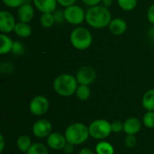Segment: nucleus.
I'll list each match as a JSON object with an SVG mask.
<instances>
[{"label":"nucleus","instance_id":"nucleus-18","mask_svg":"<svg viewBox=\"0 0 154 154\" xmlns=\"http://www.w3.org/2000/svg\"><path fill=\"white\" fill-rule=\"evenodd\" d=\"M142 105L147 111H154V88L146 91L142 99Z\"/></svg>","mask_w":154,"mask_h":154},{"label":"nucleus","instance_id":"nucleus-27","mask_svg":"<svg viewBox=\"0 0 154 154\" xmlns=\"http://www.w3.org/2000/svg\"><path fill=\"white\" fill-rule=\"evenodd\" d=\"M11 53H13V55H14V56L23 55L24 53V46H23V44L19 41H14L13 50H12Z\"/></svg>","mask_w":154,"mask_h":154},{"label":"nucleus","instance_id":"nucleus-34","mask_svg":"<svg viewBox=\"0 0 154 154\" xmlns=\"http://www.w3.org/2000/svg\"><path fill=\"white\" fill-rule=\"evenodd\" d=\"M82 2H83L86 5L91 7V6H95V5H100L101 2H102V0H82Z\"/></svg>","mask_w":154,"mask_h":154},{"label":"nucleus","instance_id":"nucleus-30","mask_svg":"<svg viewBox=\"0 0 154 154\" xmlns=\"http://www.w3.org/2000/svg\"><path fill=\"white\" fill-rule=\"evenodd\" d=\"M125 144L128 148H134L137 144V139L135 135H127L125 140Z\"/></svg>","mask_w":154,"mask_h":154},{"label":"nucleus","instance_id":"nucleus-39","mask_svg":"<svg viewBox=\"0 0 154 154\" xmlns=\"http://www.w3.org/2000/svg\"><path fill=\"white\" fill-rule=\"evenodd\" d=\"M148 36L150 37V39H151L152 41H153L154 42V25L152 27L150 28V30H149V32H148Z\"/></svg>","mask_w":154,"mask_h":154},{"label":"nucleus","instance_id":"nucleus-24","mask_svg":"<svg viewBox=\"0 0 154 154\" xmlns=\"http://www.w3.org/2000/svg\"><path fill=\"white\" fill-rule=\"evenodd\" d=\"M27 154H49V150L48 148L42 144V143H33L31 145L29 148L28 152H26Z\"/></svg>","mask_w":154,"mask_h":154},{"label":"nucleus","instance_id":"nucleus-19","mask_svg":"<svg viewBox=\"0 0 154 154\" xmlns=\"http://www.w3.org/2000/svg\"><path fill=\"white\" fill-rule=\"evenodd\" d=\"M55 19L53 13H43L40 16V24L43 28H51L55 24Z\"/></svg>","mask_w":154,"mask_h":154},{"label":"nucleus","instance_id":"nucleus-21","mask_svg":"<svg viewBox=\"0 0 154 154\" xmlns=\"http://www.w3.org/2000/svg\"><path fill=\"white\" fill-rule=\"evenodd\" d=\"M16 144H17V148L20 152H27L29 148L32 145V142H31V138L28 135H21L18 137L17 141H16Z\"/></svg>","mask_w":154,"mask_h":154},{"label":"nucleus","instance_id":"nucleus-23","mask_svg":"<svg viewBox=\"0 0 154 154\" xmlns=\"http://www.w3.org/2000/svg\"><path fill=\"white\" fill-rule=\"evenodd\" d=\"M118 6L126 12L133 11L138 5V0H116Z\"/></svg>","mask_w":154,"mask_h":154},{"label":"nucleus","instance_id":"nucleus-10","mask_svg":"<svg viewBox=\"0 0 154 154\" xmlns=\"http://www.w3.org/2000/svg\"><path fill=\"white\" fill-rule=\"evenodd\" d=\"M32 131L33 135L37 138H45L52 133V125L50 121L46 119H40L33 124Z\"/></svg>","mask_w":154,"mask_h":154},{"label":"nucleus","instance_id":"nucleus-31","mask_svg":"<svg viewBox=\"0 0 154 154\" xmlns=\"http://www.w3.org/2000/svg\"><path fill=\"white\" fill-rule=\"evenodd\" d=\"M112 132L116 134H120L122 131H124V124L120 121H115L111 124Z\"/></svg>","mask_w":154,"mask_h":154},{"label":"nucleus","instance_id":"nucleus-32","mask_svg":"<svg viewBox=\"0 0 154 154\" xmlns=\"http://www.w3.org/2000/svg\"><path fill=\"white\" fill-rule=\"evenodd\" d=\"M147 19L151 24L154 25V3L149 6L147 10Z\"/></svg>","mask_w":154,"mask_h":154},{"label":"nucleus","instance_id":"nucleus-28","mask_svg":"<svg viewBox=\"0 0 154 154\" xmlns=\"http://www.w3.org/2000/svg\"><path fill=\"white\" fill-rule=\"evenodd\" d=\"M14 65L10 61H3L0 66V70L3 74H9L14 71Z\"/></svg>","mask_w":154,"mask_h":154},{"label":"nucleus","instance_id":"nucleus-4","mask_svg":"<svg viewBox=\"0 0 154 154\" xmlns=\"http://www.w3.org/2000/svg\"><path fill=\"white\" fill-rule=\"evenodd\" d=\"M65 137L68 143L73 145H80L87 142L89 134L88 126L82 123H73L69 125L65 131Z\"/></svg>","mask_w":154,"mask_h":154},{"label":"nucleus","instance_id":"nucleus-26","mask_svg":"<svg viewBox=\"0 0 154 154\" xmlns=\"http://www.w3.org/2000/svg\"><path fill=\"white\" fill-rule=\"evenodd\" d=\"M143 123L147 128H154V111H147L144 114Z\"/></svg>","mask_w":154,"mask_h":154},{"label":"nucleus","instance_id":"nucleus-22","mask_svg":"<svg viewBox=\"0 0 154 154\" xmlns=\"http://www.w3.org/2000/svg\"><path fill=\"white\" fill-rule=\"evenodd\" d=\"M96 153L97 154H114L115 150L111 143L101 141L96 145Z\"/></svg>","mask_w":154,"mask_h":154},{"label":"nucleus","instance_id":"nucleus-5","mask_svg":"<svg viewBox=\"0 0 154 154\" xmlns=\"http://www.w3.org/2000/svg\"><path fill=\"white\" fill-rule=\"evenodd\" d=\"M89 134L97 140H104L112 133L111 123L105 119H97L88 125Z\"/></svg>","mask_w":154,"mask_h":154},{"label":"nucleus","instance_id":"nucleus-1","mask_svg":"<svg viewBox=\"0 0 154 154\" xmlns=\"http://www.w3.org/2000/svg\"><path fill=\"white\" fill-rule=\"evenodd\" d=\"M112 19L109 8L102 5L91 6L86 11V23L94 29L108 27Z\"/></svg>","mask_w":154,"mask_h":154},{"label":"nucleus","instance_id":"nucleus-7","mask_svg":"<svg viewBox=\"0 0 154 154\" xmlns=\"http://www.w3.org/2000/svg\"><path fill=\"white\" fill-rule=\"evenodd\" d=\"M49 108H50V102L48 98L42 95L34 97L29 104L30 112L34 116H44L49 111Z\"/></svg>","mask_w":154,"mask_h":154},{"label":"nucleus","instance_id":"nucleus-11","mask_svg":"<svg viewBox=\"0 0 154 154\" xmlns=\"http://www.w3.org/2000/svg\"><path fill=\"white\" fill-rule=\"evenodd\" d=\"M35 13V7L32 2H26L22 5L19 8H17V19L18 22L23 23H30Z\"/></svg>","mask_w":154,"mask_h":154},{"label":"nucleus","instance_id":"nucleus-13","mask_svg":"<svg viewBox=\"0 0 154 154\" xmlns=\"http://www.w3.org/2000/svg\"><path fill=\"white\" fill-rule=\"evenodd\" d=\"M127 23L125 22V20H124L123 18H113L108 25V30L109 32L116 36H120L123 35L126 30H127Z\"/></svg>","mask_w":154,"mask_h":154},{"label":"nucleus","instance_id":"nucleus-6","mask_svg":"<svg viewBox=\"0 0 154 154\" xmlns=\"http://www.w3.org/2000/svg\"><path fill=\"white\" fill-rule=\"evenodd\" d=\"M65 22L70 25L79 26L86 22V11L78 5H72L64 9Z\"/></svg>","mask_w":154,"mask_h":154},{"label":"nucleus","instance_id":"nucleus-37","mask_svg":"<svg viewBox=\"0 0 154 154\" xmlns=\"http://www.w3.org/2000/svg\"><path fill=\"white\" fill-rule=\"evenodd\" d=\"M79 154H94V152L89 148H84V149L80 150V152H79Z\"/></svg>","mask_w":154,"mask_h":154},{"label":"nucleus","instance_id":"nucleus-17","mask_svg":"<svg viewBox=\"0 0 154 154\" xmlns=\"http://www.w3.org/2000/svg\"><path fill=\"white\" fill-rule=\"evenodd\" d=\"M0 42H1V46H0L1 55H6L12 52L14 41L10 36H8V34L0 33Z\"/></svg>","mask_w":154,"mask_h":154},{"label":"nucleus","instance_id":"nucleus-8","mask_svg":"<svg viewBox=\"0 0 154 154\" xmlns=\"http://www.w3.org/2000/svg\"><path fill=\"white\" fill-rule=\"evenodd\" d=\"M75 77L78 80L79 85L90 86L92 83L95 82L97 79V72L93 67L86 65V66L80 67L78 69Z\"/></svg>","mask_w":154,"mask_h":154},{"label":"nucleus","instance_id":"nucleus-33","mask_svg":"<svg viewBox=\"0 0 154 154\" xmlns=\"http://www.w3.org/2000/svg\"><path fill=\"white\" fill-rule=\"evenodd\" d=\"M58 5L62 7H68L72 5H75L77 0H57Z\"/></svg>","mask_w":154,"mask_h":154},{"label":"nucleus","instance_id":"nucleus-20","mask_svg":"<svg viewBox=\"0 0 154 154\" xmlns=\"http://www.w3.org/2000/svg\"><path fill=\"white\" fill-rule=\"evenodd\" d=\"M75 95L79 100L85 101V100H88L90 97L91 89H90L89 86H88V85H79Z\"/></svg>","mask_w":154,"mask_h":154},{"label":"nucleus","instance_id":"nucleus-2","mask_svg":"<svg viewBox=\"0 0 154 154\" xmlns=\"http://www.w3.org/2000/svg\"><path fill=\"white\" fill-rule=\"evenodd\" d=\"M79 83L75 76L69 73L59 75L53 80V89L60 97H68L76 93Z\"/></svg>","mask_w":154,"mask_h":154},{"label":"nucleus","instance_id":"nucleus-16","mask_svg":"<svg viewBox=\"0 0 154 154\" xmlns=\"http://www.w3.org/2000/svg\"><path fill=\"white\" fill-rule=\"evenodd\" d=\"M14 32L22 39H26L30 37L32 33V29L28 23H23V22H17L16 25L14 27Z\"/></svg>","mask_w":154,"mask_h":154},{"label":"nucleus","instance_id":"nucleus-36","mask_svg":"<svg viewBox=\"0 0 154 154\" xmlns=\"http://www.w3.org/2000/svg\"><path fill=\"white\" fill-rule=\"evenodd\" d=\"M112 4H113V0H102V2H101L100 5H102L109 8L112 5Z\"/></svg>","mask_w":154,"mask_h":154},{"label":"nucleus","instance_id":"nucleus-15","mask_svg":"<svg viewBox=\"0 0 154 154\" xmlns=\"http://www.w3.org/2000/svg\"><path fill=\"white\" fill-rule=\"evenodd\" d=\"M142 123L136 117H129L124 123V132L126 135H135L141 131Z\"/></svg>","mask_w":154,"mask_h":154},{"label":"nucleus","instance_id":"nucleus-35","mask_svg":"<svg viewBox=\"0 0 154 154\" xmlns=\"http://www.w3.org/2000/svg\"><path fill=\"white\" fill-rule=\"evenodd\" d=\"M74 146H75V145H73L72 143H68L66 144V146L64 147L63 151H64L67 154H70L71 152H73V151H74Z\"/></svg>","mask_w":154,"mask_h":154},{"label":"nucleus","instance_id":"nucleus-29","mask_svg":"<svg viewBox=\"0 0 154 154\" xmlns=\"http://www.w3.org/2000/svg\"><path fill=\"white\" fill-rule=\"evenodd\" d=\"M53 15H54V19H55V23H62L65 22V15H64V10L61 9H56L53 12Z\"/></svg>","mask_w":154,"mask_h":154},{"label":"nucleus","instance_id":"nucleus-12","mask_svg":"<svg viewBox=\"0 0 154 154\" xmlns=\"http://www.w3.org/2000/svg\"><path fill=\"white\" fill-rule=\"evenodd\" d=\"M67 143H68V141L65 135H63L60 133H51L47 137L48 146L51 149L55 150V151L63 150Z\"/></svg>","mask_w":154,"mask_h":154},{"label":"nucleus","instance_id":"nucleus-9","mask_svg":"<svg viewBox=\"0 0 154 154\" xmlns=\"http://www.w3.org/2000/svg\"><path fill=\"white\" fill-rule=\"evenodd\" d=\"M16 20L14 14L7 11L2 10L0 12V32L1 33L9 34L14 31L16 25Z\"/></svg>","mask_w":154,"mask_h":154},{"label":"nucleus","instance_id":"nucleus-14","mask_svg":"<svg viewBox=\"0 0 154 154\" xmlns=\"http://www.w3.org/2000/svg\"><path fill=\"white\" fill-rule=\"evenodd\" d=\"M35 9L42 14L43 13H53L57 9V0H32Z\"/></svg>","mask_w":154,"mask_h":154},{"label":"nucleus","instance_id":"nucleus-3","mask_svg":"<svg viewBox=\"0 0 154 154\" xmlns=\"http://www.w3.org/2000/svg\"><path fill=\"white\" fill-rule=\"evenodd\" d=\"M69 42L73 48L79 51L88 49L93 43L92 32L83 26L75 27L69 34Z\"/></svg>","mask_w":154,"mask_h":154},{"label":"nucleus","instance_id":"nucleus-25","mask_svg":"<svg viewBox=\"0 0 154 154\" xmlns=\"http://www.w3.org/2000/svg\"><path fill=\"white\" fill-rule=\"evenodd\" d=\"M26 2H32V0H2V3L6 7L12 9H17Z\"/></svg>","mask_w":154,"mask_h":154},{"label":"nucleus","instance_id":"nucleus-38","mask_svg":"<svg viewBox=\"0 0 154 154\" xmlns=\"http://www.w3.org/2000/svg\"><path fill=\"white\" fill-rule=\"evenodd\" d=\"M0 143H1L0 152H3V151H4V149H5V138H4V135H3V134L0 135Z\"/></svg>","mask_w":154,"mask_h":154}]
</instances>
